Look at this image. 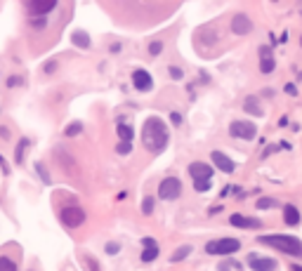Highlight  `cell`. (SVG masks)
<instances>
[{"label":"cell","mask_w":302,"mask_h":271,"mask_svg":"<svg viewBox=\"0 0 302 271\" xmlns=\"http://www.w3.org/2000/svg\"><path fill=\"white\" fill-rule=\"evenodd\" d=\"M142 141H144V146H147L149 151L161 153L163 149L168 146V141H170L168 125H165L158 116L147 118V123H144V132H142Z\"/></svg>","instance_id":"1"},{"label":"cell","mask_w":302,"mask_h":271,"mask_svg":"<svg viewBox=\"0 0 302 271\" xmlns=\"http://www.w3.org/2000/svg\"><path fill=\"white\" fill-rule=\"evenodd\" d=\"M258 243L279 250V252L288 255L293 260H302V238H298V236H291V234H269V236H260Z\"/></svg>","instance_id":"2"},{"label":"cell","mask_w":302,"mask_h":271,"mask_svg":"<svg viewBox=\"0 0 302 271\" xmlns=\"http://www.w3.org/2000/svg\"><path fill=\"white\" fill-rule=\"evenodd\" d=\"M229 135L231 137H236V139H243V141H253L258 137V125L253 123V120H231L229 123Z\"/></svg>","instance_id":"3"},{"label":"cell","mask_w":302,"mask_h":271,"mask_svg":"<svg viewBox=\"0 0 302 271\" xmlns=\"http://www.w3.org/2000/svg\"><path fill=\"white\" fill-rule=\"evenodd\" d=\"M241 250V240L238 238H215L210 243H205V252L208 255H234Z\"/></svg>","instance_id":"4"},{"label":"cell","mask_w":302,"mask_h":271,"mask_svg":"<svg viewBox=\"0 0 302 271\" xmlns=\"http://www.w3.org/2000/svg\"><path fill=\"white\" fill-rule=\"evenodd\" d=\"M59 219H62V224L69 229H78L83 222H85V210L80 205H66L59 210Z\"/></svg>","instance_id":"5"},{"label":"cell","mask_w":302,"mask_h":271,"mask_svg":"<svg viewBox=\"0 0 302 271\" xmlns=\"http://www.w3.org/2000/svg\"><path fill=\"white\" fill-rule=\"evenodd\" d=\"M182 196V182L177 177H165L158 186V198L161 201H175Z\"/></svg>","instance_id":"6"},{"label":"cell","mask_w":302,"mask_h":271,"mask_svg":"<svg viewBox=\"0 0 302 271\" xmlns=\"http://www.w3.org/2000/svg\"><path fill=\"white\" fill-rule=\"evenodd\" d=\"M246 264H248L250 271H279V262L274 257H264V255H255V252L248 255Z\"/></svg>","instance_id":"7"},{"label":"cell","mask_w":302,"mask_h":271,"mask_svg":"<svg viewBox=\"0 0 302 271\" xmlns=\"http://www.w3.org/2000/svg\"><path fill=\"white\" fill-rule=\"evenodd\" d=\"M213 172H215L213 165H208V163H203V161H196L189 165V174H191L194 184H198V182H210Z\"/></svg>","instance_id":"8"},{"label":"cell","mask_w":302,"mask_h":271,"mask_svg":"<svg viewBox=\"0 0 302 271\" xmlns=\"http://www.w3.org/2000/svg\"><path fill=\"white\" fill-rule=\"evenodd\" d=\"M250 31H253V19L246 12H238L231 17V33L234 35H248Z\"/></svg>","instance_id":"9"},{"label":"cell","mask_w":302,"mask_h":271,"mask_svg":"<svg viewBox=\"0 0 302 271\" xmlns=\"http://www.w3.org/2000/svg\"><path fill=\"white\" fill-rule=\"evenodd\" d=\"M274 68H276V59H274V52H271V47L262 45V47H260V73L269 76V73H274Z\"/></svg>","instance_id":"10"},{"label":"cell","mask_w":302,"mask_h":271,"mask_svg":"<svg viewBox=\"0 0 302 271\" xmlns=\"http://www.w3.org/2000/svg\"><path fill=\"white\" fill-rule=\"evenodd\" d=\"M229 224L236 229H262V219L258 217H246L241 215V212H234V215L229 217Z\"/></svg>","instance_id":"11"},{"label":"cell","mask_w":302,"mask_h":271,"mask_svg":"<svg viewBox=\"0 0 302 271\" xmlns=\"http://www.w3.org/2000/svg\"><path fill=\"white\" fill-rule=\"evenodd\" d=\"M132 85H135V90H140V92H149L151 87H153V78L144 68H135L132 71Z\"/></svg>","instance_id":"12"},{"label":"cell","mask_w":302,"mask_h":271,"mask_svg":"<svg viewBox=\"0 0 302 271\" xmlns=\"http://www.w3.org/2000/svg\"><path fill=\"white\" fill-rule=\"evenodd\" d=\"M210 158H213V165H215L220 172H226V174H231L234 170H236V163L231 161L226 153H222V151H213L210 153Z\"/></svg>","instance_id":"13"},{"label":"cell","mask_w":302,"mask_h":271,"mask_svg":"<svg viewBox=\"0 0 302 271\" xmlns=\"http://www.w3.org/2000/svg\"><path fill=\"white\" fill-rule=\"evenodd\" d=\"M243 111L250 113V116H255V118H262V116H264V106H262V102H260L258 95H248V97L243 99Z\"/></svg>","instance_id":"14"},{"label":"cell","mask_w":302,"mask_h":271,"mask_svg":"<svg viewBox=\"0 0 302 271\" xmlns=\"http://www.w3.org/2000/svg\"><path fill=\"white\" fill-rule=\"evenodd\" d=\"M281 210H283V222H286L288 227H298L302 222V212L298 205L288 203V205H281Z\"/></svg>","instance_id":"15"},{"label":"cell","mask_w":302,"mask_h":271,"mask_svg":"<svg viewBox=\"0 0 302 271\" xmlns=\"http://www.w3.org/2000/svg\"><path fill=\"white\" fill-rule=\"evenodd\" d=\"M158 257V245H156V240L151 238H144V252H142V262H153Z\"/></svg>","instance_id":"16"},{"label":"cell","mask_w":302,"mask_h":271,"mask_svg":"<svg viewBox=\"0 0 302 271\" xmlns=\"http://www.w3.org/2000/svg\"><path fill=\"white\" fill-rule=\"evenodd\" d=\"M57 7V2H26V10L31 12V17L45 14V12H52Z\"/></svg>","instance_id":"17"},{"label":"cell","mask_w":302,"mask_h":271,"mask_svg":"<svg viewBox=\"0 0 302 271\" xmlns=\"http://www.w3.org/2000/svg\"><path fill=\"white\" fill-rule=\"evenodd\" d=\"M255 207H258V210H274V207H281V203L274 196H262V198H258Z\"/></svg>","instance_id":"18"},{"label":"cell","mask_w":302,"mask_h":271,"mask_svg":"<svg viewBox=\"0 0 302 271\" xmlns=\"http://www.w3.org/2000/svg\"><path fill=\"white\" fill-rule=\"evenodd\" d=\"M191 255V245H182V248H177L173 252V257H170V262H182L184 257H189Z\"/></svg>","instance_id":"19"},{"label":"cell","mask_w":302,"mask_h":271,"mask_svg":"<svg viewBox=\"0 0 302 271\" xmlns=\"http://www.w3.org/2000/svg\"><path fill=\"white\" fill-rule=\"evenodd\" d=\"M74 45H80V47H90V40H87V33L76 31V33H74Z\"/></svg>","instance_id":"20"},{"label":"cell","mask_w":302,"mask_h":271,"mask_svg":"<svg viewBox=\"0 0 302 271\" xmlns=\"http://www.w3.org/2000/svg\"><path fill=\"white\" fill-rule=\"evenodd\" d=\"M118 137L123 141H132V128H128V125H123V123H120L118 125Z\"/></svg>","instance_id":"21"},{"label":"cell","mask_w":302,"mask_h":271,"mask_svg":"<svg viewBox=\"0 0 302 271\" xmlns=\"http://www.w3.org/2000/svg\"><path fill=\"white\" fill-rule=\"evenodd\" d=\"M0 271H17V264L10 257H0Z\"/></svg>","instance_id":"22"},{"label":"cell","mask_w":302,"mask_h":271,"mask_svg":"<svg viewBox=\"0 0 302 271\" xmlns=\"http://www.w3.org/2000/svg\"><path fill=\"white\" fill-rule=\"evenodd\" d=\"M161 50H163L161 40H153V43H149V54H151V57H158V54H161Z\"/></svg>","instance_id":"23"},{"label":"cell","mask_w":302,"mask_h":271,"mask_svg":"<svg viewBox=\"0 0 302 271\" xmlns=\"http://www.w3.org/2000/svg\"><path fill=\"white\" fill-rule=\"evenodd\" d=\"M168 73H170V78H173V80H182V78H184V71L180 68V66H170V68H168Z\"/></svg>","instance_id":"24"},{"label":"cell","mask_w":302,"mask_h":271,"mask_svg":"<svg viewBox=\"0 0 302 271\" xmlns=\"http://www.w3.org/2000/svg\"><path fill=\"white\" fill-rule=\"evenodd\" d=\"M142 212H144V215H151V212H153V198H144V203H142Z\"/></svg>","instance_id":"25"},{"label":"cell","mask_w":302,"mask_h":271,"mask_svg":"<svg viewBox=\"0 0 302 271\" xmlns=\"http://www.w3.org/2000/svg\"><path fill=\"white\" fill-rule=\"evenodd\" d=\"M130 146H132L130 141H120V144H118V153H120V156H125V153H130Z\"/></svg>","instance_id":"26"},{"label":"cell","mask_w":302,"mask_h":271,"mask_svg":"<svg viewBox=\"0 0 302 271\" xmlns=\"http://www.w3.org/2000/svg\"><path fill=\"white\" fill-rule=\"evenodd\" d=\"M78 130H80V123H76V125H69L66 135H69V137H74V135H78Z\"/></svg>","instance_id":"27"},{"label":"cell","mask_w":302,"mask_h":271,"mask_svg":"<svg viewBox=\"0 0 302 271\" xmlns=\"http://www.w3.org/2000/svg\"><path fill=\"white\" fill-rule=\"evenodd\" d=\"M286 92H288V95H298V87H295V85H286Z\"/></svg>","instance_id":"28"},{"label":"cell","mask_w":302,"mask_h":271,"mask_svg":"<svg viewBox=\"0 0 302 271\" xmlns=\"http://www.w3.org/2000/svg\"><path fill=\"white\" fill-rule=\"evenodd\" d=\"M107 250H109V252H118V245H116V243H109Z\"/></svg>","instance_id":"29"},{"label":"cell","mask_w":302,"mask_h":271,"mask_svg":"<svg viewBox=\"0 0 302 271\" xmlns=\"http://www.w3.org/2000/svg\"><path fill=\"white\" fill-rule=\"evenodd\" d=\"M262 95H264V97H267V99H271V97H274V90H264Z\"/></svg>","instance_id":"30"},{"label":"cell","mask_w":302,"mask_h":271,"mask_svg":"<svg viewBox=\"0 0 302 271\" xmlns=\"http://www.w3.org/2000/svg\"><path fill=\"white\" fill-rule=\"evenodd\" d=\"M291 271H302V264H291Z\"/></svg>","instance_id":"31"},{"label":"cell","mask_w":302,"mask_h":271,"mask_svg":"<svg viewBox=\"0 0 302 271\" xmlns=\"http://www.w3.org/2000/svg\"><path fill=\"white\" fill-rule=\"evenodd\" d=\"M300 47H302V38H300Z\"/></svg>","instance_id":"32"}]
</instances>
